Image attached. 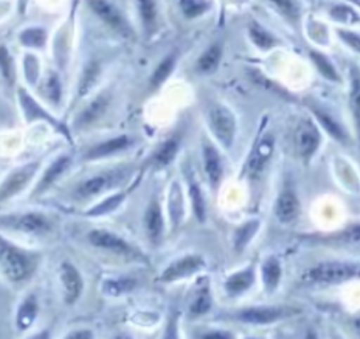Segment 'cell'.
<instances>
[{
    "label": "cell",
    "instance_id": "obj_40",
    "mask_svg": "<svg viewBox=\"0 0 360 339\" xmlns=\"http://www.w3.org/2000/svg\"><path fill=\"white\" fill-rule=\"evenodd\" d=\"M122 200V196L118 194V196H114V197H110L107 198L105 201H103V204L97 205L94 210L90 211V214L96 215V214H105V212H110L111 210H114Z\"/></svg>",
    "mask_w": 360,
    "mask_h": 339
},
{
    "label": "cell",
    "instance_id": "obj_7",
    "mask_svg": "<svg viewBox=\"0 0 360 339\" xmlns=\"http://www.w3.org/2000/svg\"><path fill=\"white\" fill-rule=\"evenodd\" d=\"M60 280L65 288V300L68 302H73L82 293L83 283L79 271L70 263H62L60 266Z\"/></svg>",
    "mask_w": 360,
    "mask_h": 339
},
{
    "label": "cell",
    "instance_id": "obj_41",
    "mask_svg": "<svg viewBox=\"0 0 360 339\" xmlns=\"http://www.w3.org/2000/svg\"><path fill=\"white\" fill-rule=\"evenodd\" d=\"M59 94H60V86H59V80L55 75H52L49 79H48V83H46V96L53 100V101H58L59 100Z\"/></svg>",
    "mask_w": 360,
    "mask_h": 339
},
{
    "label": "cell",
    "instance_id": "obj_6",
    "mask_svg": "<svg viewBox=\"0 0 360 339\" xmlns=\"http://www.w3.org/2000/svg\"><path fill=\"white\" fill-rule=\"evenodd\" d=\"M295 143L301 156H311L319 145V134L315 125L308 121L302 122L297 129Z\"/></svg>",
    "mask_w": 360,
    "mask_h": 339
},
{
    "label": "cell",
    "instance_id": "obj_32",
    "mask_svg": "<svg viewBox=\"0 0 360 339\" xmlns=\"http://www.w3.org/2000/svg\"><path fill=\"white\" fill-rule=\"evenodd\" d=\"M20 98H21V105L24 107L28 120L30 118H35V117H41V118H46V120L53 122V120L46 113H44L42 108H39L38 104L35 101H32V98L25 91H20Z\"/></svg>",
    "mask_w": 360,
    "mask_h": 339
},
{
    "label": "cell",
    "instance_id": "obj_17",
    "mask_svg": "<svg viewBox=\"0 0 360 339\" xmlns=\"http://www.w3.org/2000/svg\"><path fill=\"white\" fill-rule=\"evenodd\" d=\"M253 270L252 269H245L233 276H231L225 284L226 290L229 291V294H239L242 291H245L246 288L250 287V284L253 283Z\"/></svg>",
    "mask_w": 360,
    "mask_h": 339
},
{
    "label": "cell",
    "instance_id": "obj_37",
    "mask_svg": "<svg viewBox=\"0 0 360 339\" xmlns=\"http://www.w3.org/2000/svg\"><path fill=\"white\" fill-rule=\"evenodd\" d=\"M330 15L333 18H336L338 21H342V23H353L354 20H357V15L356 13L346 7V6H336L330 10Z\"/></svg>",
    "mask_w": 360,
    "mask_h": 339
},
{
    "label": "cell",
    "instance_id": "obj_35",
    "mask_svg": "<svg viewBox=\"0 0 360 339\" xmlns=\"http://www.w3.org/2000/svg\"><path fill=\"white\" fill-rule=\"evenodd\" d=\"M256 229H257V221L248 222L242 228H239L236 232V238H235V246L238 249H242L249 242V239L256 232Z\"/></svg>",
    "mask_w": 360,
    "mask_h": 339
},
{
    "label": "cell",
    "instance_id": "obj_44",
    "mask_svg": "<svg viewBox=\"0 0 360 339\" xmlns=\"http://www.w3.org/2000/svg\"><path fill=\"white\" fill-rule=\"evenodd\" d=\"M353 114L357 122V129L360 132V90H357L353 96Z\"/></svg>",
    "mask_w": 360,
    "mask_h": 339
},
{
    "label": "cell",
    "instance_id": "obj_29",
    "mask_svg": "<svg viewBox=\"0 0 360 339\" xmlns=\"http://www.w3.org/2000/svg\"><path fill=\"white\" fill-rule=\"evenodd\" d=\"M136 281L134 279H114L107 280L103 286L104 291L111 295H120L122 293H129L135 287Z\"/></svg>",
    "mask_w": 360,
    "mask_h": 339
},
{
    "label": "cell",
    "instance_id": "obj_1",
    "mask_svg": "<svg viewBox=\"0 0 360 339\" xmlns=\"http://www.w3.org/2000/svg\"><path fill=\"white\" fill-rule=\"evenodd\" d=\"M360 269L354 264L349 263H339V262H328L321 263L312 267L307 274L305 280L309 283L318 284H336L346 281L354 276H357Z\"/></svg>",
    "mask_w": 360,
    "mask_h": 339
},
{
    "label": "cell",
    "instance_id": "obj_34",
    "mask_svg": "<svg viewBox=\"0 0 360 339\" xmlns=\"http://www.w3.org/2000/svg\"><path fill=\"white\" fill-rule=\"evenodd\" d=\"M315 115H316V118L319 120V122L323 125V128L332 135V136H335L336 139H343L345 138V134H343V129L339 127V124L336 122V121H333L329 115H326V114H323V113H321V111H318V110H315Z\"/></svg>",
    "mask_w": 360,
    "mask_h": 339
},
{
    "label": "cell",
    "instance_id": "obj_38",
    "mask_svg": "<svg viewBox=\"0 0 360 339\" xmlns=\"http://www.w3.org/2000/svg\"><path fill=\"white\" fill-rule=\"evenodd\" d=\"M210 305H211V298L207 293H201L191 304L190 307V311L195 315H200V314H205L208 309H210Z\"/></svg>",
    "mask_w": 360,
    "mask_h": 339
},
{
    "label": "cell",
    "instance_id": "obj_4",
    "mask_svg": "<svg viewBox=\"0 0 360 339\" xmlns=\"http://www.w3.org/2000/svg\"><path fill=\"white\" fill-rule=\"evenodd\" d=\"M1 267H3L4 274L13 281L22 280L28 273L27 259L21 253H18L13 249H8V250L3 249Z\"/></svg>",
    "mask_w": 360,
    "mask_h": 339
},
{
    "label": "cell",
    "instance_id": "obj_28",
    "mask_svg": "<svg viewBox=\"0 0 360 339\" xmlns=\"http://www.w3.org/2000/svg\"><path fill=\"white\" fill-rule=\"evenodd\" d=\"M174 63H176V56H174V55L166 56V58L158 65V68L155 69V72H153V75H152V84H153V86L162 84V83L169 77V75L172 73V70H173V68H174Z\"/></svg>",
    "mask_w": 360,
    "mask_h": 339
},
{
    "label": "cell",
    "instance_id": "obj_31",
    "mask_svg": "<svg viewBox=\"0 0 360 339\" xmlns=\"http://www.w3.org/2000/svg\"><path fill=\"white\" fill-rule=\"evenodd\" d=\"M176 152H177V142H176V141L170 139V141L165 142V143L159 148V151L155 153V156H153L155 163H156V165H160V166H165V165L170 163V162L173 160Z\"/></svg>",
    "mask_w": 360,
    "mask_h": 339
},
{
    "label": "cell",
    "instance_id": "obj_19",
    "mask_svg": "<svg viewBox=\"0 0 360 339\" xmlns=\"http://www.w3.org/2000/svg\"><path fill=\"white\" fill-rule=\"evenodd\" d=\"M145 222H146V231H148L149 236L152 239L159 238V235L162 232V226H163V219H162L159 205L156 203H152L150 207L148 208Z\"/></svg>",
    "mask_w": 360,
    "mask_h": 339
},
{
    "label": "cell",
    "instance_id": "obj_36",
    "mask_svg": "<svg viewBox=\"0 0 360 339\" xmlns=\"http://www.w3.org/2000/svg\"><path fill=\"white\" fill-rule=\"evenodd\" d=\"M311 55H312V59H314V62L316 63L319 72H321L325 77H328V79H330V80H338V75H336V72H335V68L332 66V63H330L325 56H322L321 53H316V52H312Z\"/></svg>",
    "mask_w": 360,
    "mask_h": 339
},
{
    "label": "cell",
    "instance_id": "obj_45",
    "mask_svg": "<svg viewBox=\"0 0 360 339\" xmlns=\"http://www.w3.org/2000/svg\"><path fill=\"white\" fill-rule=\"evenodd\" d=\"M68 338H91V333L87 331H80V332H73Z\"/></svg>",
    "mask_w": 360,
    "mask_h": 339
},
{
    "label": "cell",
    "instance_id": "obj_14",
    "mask_svg": "<svg viewBox=\"0 0 360 339\" xmlns=\"http://www.w3.org/2000/svg\"><path fill=\"white\" fill-rule=\"evenodd\" d=\"M128 145V138L127 136H118L110 141H105L103 143L96 145L91 151L87 152L86 158L87 159H96V158H101V156H107L110 153H114L117 151L124 149Z\"/></svg>",
    "mask_w": 360,
    "mask_h": 339
},
{
    "label": "cell",
    "instance_id": "obj_39",
    "mask_svg": "<svg viewBox=\"0 0 360 339\" xmlns=\"http://www.w3.org/2000/svg\"><path fill=\"white\" fill-rule=\"evenodd\" d=\"M190 194H191V200H193V205H194V211L195 215L200 221L204 219V203H202V196L198 190V187L195 184H193L190 187Z\"/></svg>",
    "mask_w": 360,
    "mask_h": 339
},
{
    "label": "cell",
    "instance_id": "obj_9",
    "mask_svg": "<svg viewBox=\"0 0 360 339\" xmlns=\"http://www.w3.org/2000/svg\"><path fill=\"white\" fill-rule=\"evenodd\" d=\"M135 4L143 31L146 34H150L152 31H155L158 23L156 0H135Z\"/></svg>",
    "mask_w": 360,
    "mask_h": 339
},
{
    "label": "cell",
    "instance_id": "obj_18",
    "mask_svg": "<svg viewBox=\"0 0 360 339\" xmlns=\"http://www.w3.org/2000/svg\"><path fill=\"white\" fill-rule=\"evenodd\" d=\"M204 165H205V172H207L211 183L215 184L221 177L222 169H221V162H219L217 151L208 145L204 148Z\"/></svg>",
    "mask_w": 360,
    "mask_h": 339
},
{
    "label": "cell",
    "instance_id": "obj_12",
    "mask_svg": "<svg viewBox=\"0 0 360 339\" xmlns=\"http://www.w3.org/2000/svg\"><path fill=\"white\" fill-rule=\"evenodd\" d=\"M283 315V311L278 308H250L243 312H240L239 318L245 322H252V324H269L276 319H278Z\"/></svg>",
    "mask_w": 360,
    "mask_h": 339
},
{
    "label": "cell",
    "instance_id": "obj_43",
    "mask_svg": "<svg viewBox=\"0 0 360 339\" xmlns=\"http://www.w3.org/2000/svg\"><path fill=\"white\" fill-rule=\"evenodd\" d=\"M10 62H8V53H7V49L3 46V53H1V72H3V76L6 80L10 82L11 79V75H10Z\"/></svg>",
    "mask_w": 360,
    "mask_h": 339
},
{
    "label": "cell",
    "instance_id": "obj_8",
    "mask_svg": "<svg viewBox=\"0 0 360 339\" xmlns=\"http://www.w3.org/2000/svg\"><path fill=\"white\" fill-rule=\"evenodd\" d=\"M89 241L97 248L108 249V250H112L117 253H128L131 250L129 246L121 238H118L115 234H111L104 229L91 231L89 234Z\"/></svg>",
    "mask_w": 360,
    "mask_h": 339
},
{
    "label": "cell",
    "instance_id": "obj_16",
    "mask_svg": "<svg viewBox=\"0 0 360 339\" xmlns=\"http://www.w3.org/2000/svg\"><path fill=\"white\" fill-rule=\"evenodd\" d=\"M262 276L263 283L269 291H273L276 286L278 284L280 276H281V267L276 257H269L263 266H262Z\"/></svg>",
    "mask_w": 360,
    "mask_h": 339
},
{
    "label": "cell",
    "instance_id": "obj_27",
    "mask_svg": "<svg viewBox=\"0 0 360 339\" xmlns=\"http://www.w3.org/2000/svg\"><path fill=\"white\" fill-rule=\"evenodd\" d=\"M69 162H70V159L66 158V156H63V158L58 159L56 162H53L52 166L44 174V177H42V180H41V183L38 186V190H44L45 187H48L69 166Z\"/></svg>",
    "mask_w": 360,
    "mask_h": 339
},
{
    "label": "cell",
    "instance_id": "obj_23",
    "mask_svg": "<svg viewBox=\"0 0 360 339\" xmlns=\"http://www.w3.org/2000/svg\"><path fill=\"white\" fill-rule=\"evenodd\" d=\"M108 100L104 96H98L97 98H94L87 108H84V111L80 115V124H90L94 120H97L105 110Z\"/></svg>",
    "mask_w": 360,
    "mask_h": 339
},
{
    "label": "cell",
    "instance_id": "obj_26",
    "mask_svg": "<svg viewBox=\"0 0 360 339\" xmlns=\"http://www.w3.org/2000/svg\"><path fill=\"white\" fill-rule=\"evenodd\" d=\"M169 211L172 221L174 224L179 222L183 214V197H181V188L179 187L177 183H173L170 194H169Z\"/></svg>",
    "mask_w": 360,
    "mask_h": 339
},
{
    "label": "cell",
    "instance_id": "obj_2",
    "mask_svg": "<svg viewBox=\"0 0 360 339\" xmlns=\"http://www.w3.org/2000/svg\"><path fill=\"white\" fill-rule=\"evenodd\" d=\"M90 10L111 30L121 35H129L132 32L131 25L125 20L122 11L112 0H86Z\"/></svg>",
    "mask_w": 360,
    "mask_h": 339
},
{
    "label": "cell",
    "instance_id": "obj_5",
    "mask_svg": "<svg viewBox=\"0 0 360 339\" xmlns=\"http://www.w3.org/2000/svg\"><path fill=\"white\" fill-rule=\"evenodd\" d=\"M201 266H204V260L201 256L197 255H190L184 256L174 263H172L162 274L163 281H173L177 279H181L184 276H188L194 271H197Z\"/></svg>",
    "mask_w": 360,
    "mask_h": 339
},
{
    "label": "cell",
    "instance_id": "obj_24",
    "mask_svg": "<svg viewBox=\"0 0 360 339\" xmlns=\"http://www.w3.org/2000/svg\"><path fill=\"white\" fill-rule=\"evenodd\" d=\"M18 228L25 232H42L48 228V221L39 214L30 212L18 221Z\"/></svg>",
    "mask_w": 360,
    "mask_h": 339
},
{
    "label": "cell",
    "instance_id": "obj_42",
    "mask_svg": "<svg viewBox=\"0 0 360 339\" xmlns=\"http://www.w3.org/2000/svg\"><path fill=\"white\" fill-rule=\"evenodd\" d=\"M339 35L346 44H349L353 49L360 52V37L359 35H356L353 32H347V31H339Z\"/></svg>",
    "mask_w": 360,
    "mask_h": 339
},
{
    "label": "cell",
    "instance_id": "obj_33",
    "mask_svg": "<svg viewBox=\"0 0 360 339\" xmlns=\"http://www.w3.org/2000/svg\"><path fill=\"white\" fill-rule=\"evenodd\" d=\"M266 1L290 20H295L298 17V6L295 0H266Z\"/></svg>",
    "mask_w": 360,
    "mask_h": 339
},
{
    "label": "cell",
    "instance_id": "obj_10",
    "mask_svg": "<svg viewBox=\"0 0 360 339\" xmlns=\"http://www.w3.org/2000/svg\"><path fill=\"white\" fill-rule=\"evenodd\" d=\"M298 200L291 191H284L276 203V215L283 222L292 221L298 214Z\"/></svg>",
    "mask_w": 360,
    "mask_h": 339
},
{
    "label": "cell",
    "instance_id": "obj_47",
    "mask_svg": "<svg viewBox=\"0 0 360 339\" xmlns=\"http://www.w3.org/2000/svg\"><path fill=\"white\" fill-rule=\"evenodd\" d=\"M353 234H354V235H353V236H354V239H360V226H359V228H356Z\"/></svg>",
    "mask_w": 360,
    "mask_h": 339
},
{
    "label": "cell",
    "instance_id": "obj_11",
    "mask_svg": "<svg viewBox=\"0 0 360 339\" xmlns=\"http://www.w3.org/2000/svg\"><path fill=\"white\" fill-rule=\"evenodd\" d=\"M271 151H273V138L267 135V136L262 138V141L257 143L256 149L250 155V159H249V163H248L249 170L252 173L259 172L263 167V165L269 160V158L271 155Z\"/></svg>",
    "mask_w": 360,
    "mask_h": 339
},
{
    "label": "cell",
    "instance_id": "obj_25",
    "mask_svg": "<svg viewBox=\"0 0 360 339\" xmlns=\"http://www.w3.org/2000/svg\"><path fill=\"white\" fill-rule=\"evenodd\" d=\"M249 35L252 38V41L262 49H269L276 44V39L271 34H269L263 27H260L259 24L253 23L249 27Z\"/></svg>",
    "mask_w": 360,
    "mask_h": 339
},
{
    "label": "cell",
    "instance_id": "obj_21",
    "mask_svg": "<svg viewBox=\"0 0 360 339\" xmlns=\"http://www.w3.org/2000/svg\"><path fill=\"white\" fill-rule=\"evenodd\" d=\"M37 316V302L32 297L27 298L18 309L17 325L20 329H27Z\"/></svg>",
    "mask_w": 360,
    "mask_h": 339
},
{
    "label": "cell",
    "instance_id": "obj_46",
    "mask_svg": "<svg viewBox=\"0 0 360 339\" xmlns=\"http://www.w3.org/2000/svg\"><path fill=\"white\" fill-rule=\"evenodd\" d=\"M202 338H231L229 333L225 332H212V333H207Z\"/></svg>",
    "mask_w": 360,
    "mask_h": 339
},
{
    "label": "cell",
    "instance_id": "obj_20",
    "mask_svg": "<svg viewBox=\"0 0 360 339\" xmlns=\"http://www.w3.org/2000/svg\"><path fill=\"white\" fill-rule=\"evenodd\" d=\"M179 7L184 17L195 18L205 14L211 8L210 0H179Z\"/></svg>",
    "mask_w": 360,
    "mask_h": 339
},
{
    "label": "cell",
    "instance_id": "obj_22",
    "mask_svg": "<svg viewBox=\"0 0 360 339\" xmlns=\"http://www.w3.org/2000/svg\"><path fill=\"white\" fill-rule=\"evenodd\" d=\"M108 180L110 177L105 174L101 176H94L89 180H86L77 190V194L80 197H90L94 194H98L100 191H103L107 186H108Z\"/></svg>",
    "mask_w": 360,
    "mask_h": 339
},
{
    "label": "cell",
    "instance_id": "obj_13",
    "mask_svg": "<svg viewBox=\"0 0 360 339\" xmlns=\"http://www.w3.org/2000/svg\"><path fill=\"white\" fill-rule=\"evenodd\" d=\"M222 49L219 44L210 45L198 58L197 60V70L201 73H211L217 69L219 60H221Z\"/></svg>",
    "mask_w": 360,
    "mask_h": 339
},
{
    "label": "cell",
    "instance_id": "obj_15",
    "mask_svg": "<svg viewBox=\"0 0 360 339\" xmlns=\"http://www.w3.org/2000/svg\"><path fill=\"white\" fill-rule=\"evenodd\" d=\"M32 172H35V167H28V169H24V170H20L17 173H14L13 176H10L7 179V181L3 184L1 187V198H7L8 196L17 193L27 181L28 179L31 177Z\"/></svg>",
    "mask_w": 360,
    "mask_h": 339
},
{
    "label": "cell",
    "instance_id": "obj_3",
    "mask_svg": "<svg viewBox=\"0 0 360 339\" xmlns=\"http://www.w3.org/2000/svg\"><path fill=\"white\" fill-rule=\"evenodd\" d=\"M210 125L217 139L229 148L235 135V118L231 111L222 105L212 108L210 113Z\"/></svg>",
    "mask_w": 360,
    "mask_h": 339
},
{
    "label": "cell",
    "instance_id": "obj_30",
    "mask_svg": "<svg viewBox=\"0 0 360 339\" xmlns=\"http://www.w3.org/2000/svg\"><path fill=\"white\" fill-rule=\"evenodd\" d=\"M20 41L27 46L41 48L46 41V34L42 28H27L20 34Z\"/></svg>",
    "mask_w": 360,
    "mask_h": 339
}]
</instances>
